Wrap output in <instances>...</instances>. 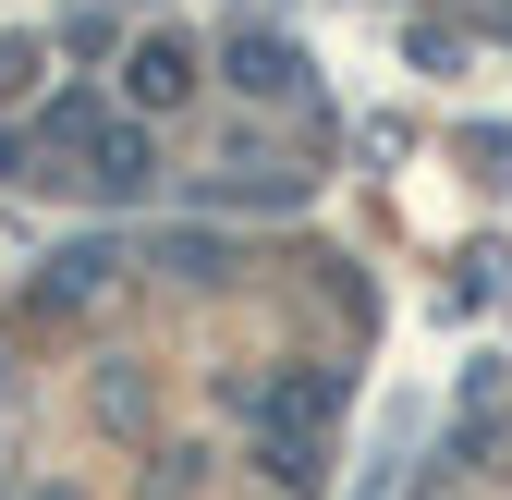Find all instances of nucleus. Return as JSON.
<instances>
[{
	"instance_id": "nucleus-1",
	"label": "nucleus",
	"mask_w": 512,
	"mask_h": 500,
	"mask_svg": "<svg viewBox=\"0 0 512 500\" xmlns=\"http://www.w3.org/2000/svg\"><path fill=\"white\" fill-rule=\"evenodd\" d=\"M122 86H135L147 110H159V98H183V49H171V37H147L135 61H122Z\"/></svg>"
},
{
	"instance_id": "nucleus-2",
	"label": "nucleus",
	"mask_w": 512,
	"mask_h": 500,
	"mask_svg": "<svg viewBox=\"0 0 512 500\" xmlns=\"http://www.w3.org/2000/svg\"><path fill=\"white\" fill-rule=\"evenodd\" d=\"M232 74H256V86L281 98V86H293V49H281V37H232Z\"/></svg>"
}]
</instances>
